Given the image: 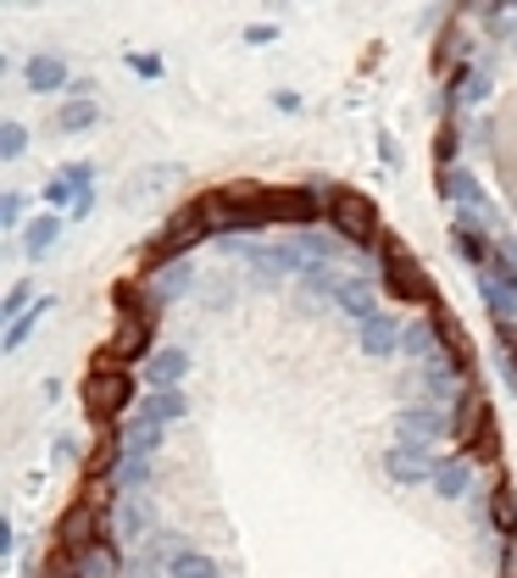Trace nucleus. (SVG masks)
<instances>
[{
  "label": "nucleus",
  "instance_id": "nucleus-45",
  "mask_svg": "<svg viewBox=\"0 0 517 578\" xmlns=\"http://www.w3.org/2000/svg\"><path fill=\"white\" fill-rule=\"evenodd\" d=\"M501 251H506V262L517 267V234H506V239H501Z\"/></svg>",
  "mask_w": 517,
  "mask_h": 578
},
{
  "label": "nucleus",
  "instance_id": "nucleus-6",
  "mask_svg": "<svg viewBox=\"0 0 517 578\" xmlns=\"http://www.w3.org/2000/svg\"><path fill=\"white\" fill-rule=\"evenodd\" d=\"M328 206L317 201V189L312 184H290V189H267V217H273V228H312L317 217H323Z\"/></svg>",
  "mask_w": 517,
  "mask_h": 578
},
{
  "label": "nucleus",
  "instance_id": "nucleus-39",
  "mask_svg": "<svg viewBox=\"0 0 517 578\" xmlns=\"http://www.w3.org/2000/svg\"><path fill=\"white\" fill-rule=\"evenodd\" d=\"M45 201H51V206H78V189H73V184L56 173L51 184H45Z\"/></svg>",
  "mask_w": 517,
  "mask_h": 578
},
{
  "label": "nucleus",
  "instance_id": "nucleus-29",
  "mask_svg": "<svg viewBox=\"0 0 517 578\" xmlns=\"http://www.w3.org/2000/svg\"><path fill=\"white\" fill-rule=\"evenodd\" d=\"M401 351H406V356H423V362H434V356H440V328H434V323H417V328H406Z\"/></svg>",
  "mask_w": 517,
  "mask_h": 578
},
{
  "label": "nucleus",
  "instance_id": "nucleus-46",
  "mask_svg": "<svg viewBox=\"0 0 517 578\" xmlns=\"http://www.w3.org/2000/svg\"><path fill=\"white\" fill-rule=\"evenodd\" d=\"M506 7H512V17H517V0H506Z\"/></svg>",
  "mask_w": 517,
  "mask_h": 578
},
{
  "label": "nucleus",
  "instance_id": "nucleus-19",
  "mask_svg": "<svg viewBox=\"0 0 517 578\" xmlns=\"http://www.w3.org/2000/svg\"><path fill=\"white\" fill-rule=\"evenodd\" d=\"M467 485H474V462H467V456H445V462L434 467V495L462 501V495H467Z\"/></svg>",
  "mask_w": 517,
  "mask_h": 578
},
{
  "label": "nucleus",
  "instance_id": "nucleus-35",
  "mask_svg": "<svg viewBox=\"0 0 517 578\" xmlns=\"http://www.w3.org/2000/svg\"><path fill=\"white\" fill-rule=\"evenodd\" d=\"M123 528H128V535H146V523H151V512H146V501H134V495H123Z\"/></svg>",
  "mask_w": 517,
  "mask_h": 578
},
{
  "label": "nucleus",
  "instance_id": "nucleus-3",
  "mask_svg": "<svg viewBox=\"0 0 517 578\" xmlns=\"http://www.w3.org/2000/svg\"><path fill=\"white\" fill-rule=\"evenodd\" d=\"M328 223H335V234L345 239V246H356V251H379L384 246L379 206H373L362 189H335V196H328Z\"/></svg>",
  "mask_w": 517,
  "mask_h": 578
},
{
  "label": "nucleus",
  "instance_id": "nucleus-5",
  "mask_svg": "<svg viewBox=\"0 0 517 578\" xmlns=\"http://www.w3.org/2000/svg\"><path fill=\"white\" fill-rule=\"evenodd\" d=\"M123 406H139V401H134V378L117 373V367H89V373H84V412L106 423V417H117Z\"/></svg>",
  "mask_w": 517,
  "mask_h": 578
},
{
  "label": "nucleus",
  "instance_id": "nucleus-41",
  "mask_svg": "<svg viewBox=\"0 0 517 578\" xmlns=\"http://www.w3.org/2000/svg\"><path fill=\"white\" fill-rule=\"evenodd\" d=\"M123 62H128V67H134L139 78H162V62H156V56H139V51H128Z\"/></svg>",
  "mask_w": 517,
  "mask_h": 578
},
{
  "label": "nucleus",
  "instance_id": "nucleus-26",
  "mask_svg": "<svg viewBox=\"0 0 517 578\" xmlns=\"http://www.w3.org/2000/svg\"><path fill=\"white\" fill-rule=\"evenodd\" d=\"M479 296H484V306H490L495 323H512L517 317V296H512V289H501L490 273H479Z\"/></svg>",
  "mask_w": 517,
  "mask_h": 578
},
{
  "label": "nucleus",
  "instance_id": "nucleus-11",
  "mask_svg": "<svg viewBox=\"0 0 517 578\" xmlns=\"http://www.w3.org/2000/svg\"><path fill=\"white\" fill-rule=\"evenodd\" d=\"M67 562H73V578H123V551L112 540L78 545V551H67Z\"/></svg>",
  "mask_w": 517,
  "mask_h": 578
},
{
  "label": "nucleus",
  "instance_id": "nucleus-40",
  "mask_svg": "<svg viewBox=\"0 0 517 578\" xmlns=\"http://www.w3.org/2000/svg\"><path fill=\"white\" fill-rule=\"evenodd\" d=\"M0 228H23V196L0 201Z\"/></svg>",
  "mask_w": 517,
  "mask_h": 578
},
{
  "label": "nucleus",
  "instance_id": "nucleus-32",
  "mask_svg": "<svg viewBox=\"0 0 517 578\" xmlns=\"http://www.w3.org/2000/svg\"><path fill=\"white\" fill-rule=\"evenodd\" d=\"M28 151V134H23V123H0V162H17Z\"/></svg>",
  "mask_w": 517,
  "mask_h": 578
},
{
  "label": "nucleus",
  "instance_id": "nucleus-14",
  "mask_svg": "<svg viewBox=\"0 0 517 578\" xmlns=\"http://www.w3.org/2000/svg\"><path fill=\"white\" fill-rule=\"evenodd\" d=\"M62 228H67V217H62V212H39V217L23 228V256H28V262H39L45 251H56Z\"/></svg>",
  "mask_w": 517,
  "mask_h": 578
},
{
  "label": "nucleus",
  "instance_id": "nucleus-2",
  "mask_svg": "<svg viewBox=\"0 0 517 578\" xmlns=\"http://www.w3.org/2000/svg\"><path fill=\"white\" fill-rule=\"evenodd\" d=\"M379 289H390V296L401 301V306H434L440 301V289H434V278L417 267V256L401 246L395 234H384V246H379Z\"/></svg>",
  "mask_w": 517,
  "mask_h": 578
},
{
  "label": "nucleus",
  "instance_id": "nucleus-28",
  "mask_svg": "<svg viewBox=\"0 0 517 578\" xmlns=\"http://www.w3.org/2000/svg\"><path fill=\"white\" fill-rule=\"evenodd\" d=\"M340 284H345V278L335 273V262H306V267H301V289H306V296H335Z\"/></svg>",
  "mask_w": 517,
  "mask_h": 578
},
{
  "label": "nucleus",
  "instance_id": "nucleus-4",
  "mask_svg": "<svg viewBox=\"0 0 517 578\" xmlns=\"http://www.w3.org/2000/svg\"><path fill=\"white\" fill-rule=\"evenodd\" d=\"M212 234V223H206V212H201V201L196 206H184L162 234H156V246H151V267H173V262H184V256H190L196 246H201V239Z\"/></svg>",
  "mask_w": 517,
  "mask_h": 578
},
{
  "label": "nucleus",
  "instance_id": "nucleus-34",
  "mask_svg": "<svg viewBox=\"0 0 517 578\" xmlns=\"http://www.w3.org/2000/svg\"><path fill=\"white\" fill-rule=\"evenodd\" d=\"M495 340H501V367H506L512 384H517V323H501V328H495Z\"/></svg>",
  "mask_w": 517,
  "mask_h": 578
},
{
  "label": "nucleus",
  "instance_id": "nucleus-44",
  "mask_svg": "<svg viewBox=\"0 0 517 578\" xmlns=\"http://www.w3.org/2000/svg\"><path fill=\"white\" fill-rule=\"evenodd\" d=\"M501 578H517V545H506V556H501Z\"/></svg>",
  "mask_w": 517,
  "mask_h": 578
},
{
  "label": "nucleus",
  "instance_id": "nucleus-18",
  "mask_svg": "<svg viewBox=\"0 0 517 578\" xmlns=\"http://www.w3.org/2000/svg\"><path fill=\"white\" fill-rule=\"evenodd\" d=\"M490 428V406L479 401V395H467L462 401V412H456V423H451V440L462 445V451H474V440Z\"/></svg>",
  "mask_w": 517,
  "mask_h": 578
},
{
  "label": "nucleus",
  "instance_id": "nucleus-16",
  "mask_svg": "<svg viewBox=\"0 0 517 578\" xmlns=\"http://www.w3.org/2000/svg\"><path fill=\"white\" fill-rule=\"evenodd\" d=\"M23 78H28V89H34V95H56V89L67 84V62H62V56H51V51H39V56H28Z\"/></svg>",
  "mask_w": 517,
  "mask_h": 578
},
{
  "label": "nucleus",
  "instance_id": "nucleus-23",
  "mask_svg": "<svg viewBox=\"0 0 517 578\" xmlns=\"http://www.w3.org/2000/svg\"><path fill=\"white\" fill-rule=\"evenodd\" d=\"M96 117H101V106L89 101V95H67V101H62V112H56V128H62V134H84V128L96 123Z\"/></svg>",
  "mask_w": 517,
  "mask_h": 578
},
{
  "label": "nucleus",
  "instance_id": "nucleus-27",
  "mask_svg": "<svg viewBox=\"0 0 517 578\" xmlns=\"http://www.w3.org/2000/svg\"><path fill=\"white\" fill-rule=\"evenodd\" d=\"M167 578H217V562L201 551H173L167 556Z\"/></svg>",
  "mask_w": 517,
  "mask_h": 578
},
{
  "label": "nucleus",
  "instance_id": "nucleus-42",
  "mask_svg": "<svg viewBox=\"0 0 517 578\" xmlns=\"http://www.w3.org/2000/svg\"><path fill=\"white\" fill-rule=\"evenodd\" d=\"M434 156H440V173L456 162V128H451V123H445V134H440V144H434Z\"/></svg>",
  "mask_w": 517,
  "mask_h": 578
},
{
  "label": "nucleus",
  "instance_id": "nucleus-24",
  "mask_svg": "<svg viewBox=\"0 0 517 578\" xmlns=\"http://www.w3.org/2000/svg\"><path fill=\"white\" fill-rule=\"evenodd\" d=\"M490 517H495V535L506 540V545H517V495L501 485V490H490Z\"/></svg>",
  "mask_w": 517,
  "mask_h": 578
},
{
  "label": "nucleus",
  "instance_id": "nucleus-15",
  "mask_svg": "<svg viewBox=\"0 0 517 578\" xmlns=\"http://www.w3.org/2000/svg\"><path fill=\"white\" fill-rule=\"evenodd\" d=\"M184 373H190V356H184L178 345H167V351H156L146 362V384H151V390H178Z\"/></svg>",
  "mask_w": 517,
  "mask_h": 578
},
{
  "label": "nucleus",
  "instance_id": "nucleus-36",
  "mask_svg": "<svg viewBox=\"0 0 517 578\" xmlns=\"http://www.w3.org/2000/svg\"><path fill=\"white\" fill-rule=\"evenodd\" d=\"M62 178L78 189V196H96V167H89V162H67V167H62Z\"/></svg>",
  "mask_w": 517,
  "mask_h": 578
},
{
  "label": "nucleus",
  "instance_id": "nucleus-9",
  "mask_svg": "<svg viewBox=\"0 0 517 578\" xmlns=\"http://www.w3.org/2000/svg\"><path fill=\"white\" fill-rule=\"evenodd\" d=\"M384 467H390V478L395 485H434V456H429V445H417V440H395L390 451H384Z\"/></svg>",
  "mask_w": 517,
  "mask_h": 578
},
{
  "label": "nucleus",
  "instance_id": "nucleus-38",
  "mask_svg": "<svg viewBox=\"0 0 517 578\" xmlns=\"http://www.w3.org/2000/svg\"><path fill=\"white\" fill-rule=\"evenodd\" d=\"M484 95H490V73H484V67H474V73H467V78H462V89H456V101H484Z\"/></svg>",
  "mask_w": 517,
  "mask_h": 578
},
{
  "label": "nucleus",
  "instance_id": "nucleus-8",
  "mask_svg": "<svg viewBox=\"0 0 517 578\" xmlns=\"http://www.w3.org/2000/svg\"><path fill=\"white\" fill-rule=\"evenodd\" d=\"M451 406H434V401H417V406H401L395 428H401V440H417V445H434L451 434Z\"/></svg>",
  "mask_w": 517,
  "mask_h": 578
},
{
  "label": "nucleus",
  "instance_id": "nucleus-37",
  "mask_svg": "<svg viewBox=\"0 0 517 578\" xmlns=\"http://www.w3.org/2000/svg\"><path fill=\"white\" fill-rule=\"evenodd\" d=\"M484 273H490L501 289H512V296H517V267L506 262V251H501V246H495V256H490V267H484Z\"/></svg>",
  "mask_w": 517,
  "mask_h": 578
},
{
  "label": "nucleus",
  "instance_id": "nucleus-33",
  "mask_svg": "<svg viewBox=\"0 0 517 578\" xmlns=\"http://www.w3.org/2000/svg\"><path fill=\"white\" fill-rule=\"evenodd\" d=\"M184 289H190V267H184V262L162 267V284H156V296H162V301H173V296H184Z\"/></svg>",
  "mask_w": 517,
  "mask_h": 578
},
{
  "label": "nucleus",
  "instance_id": "nucleus-10",
  "mask_svg": "<svg viewBox=\"0 0 517 578\" xmlns=\"http://www.w3.org/2000/svg\"><path fill=\"white\" fill-rule=\"evenodd\" d=\"M423 390H429V401L434 406H451V401H467L474 390H467V367L456 362V356H434L429 367H423Z\"/></svg>",
  "mask_w": 517,
  "mask_h": 578
},
{
  "label": "nucleus",
  "instance_id": "nucleus-43",
  "mask_svg": "<svg viewBox=\"0 0 517 578\" xmlns=\"http://www.w3.org/2000/svg\"><path fill=\"white\" fill-rule=\"evenodd\" d=\"M245 39H251V45H267V39H278V28H273V23H251Z\"/></svg>",
  "mask_w": 517,
  "mask_h": 578
},
{
  "label": "nucleus",
  "instance_id": "nucleus-20",
  "mask_svg": "<svg viewBox=\"0 0 517 578\" xmlns=\"http://www.w3.org/2000/svg\"><path fill=\"white\" fill-rule=\"evenodd\" d=\"M373 296H379V284H373V278H345V284L335 289V301H340L356 323H367L373 312H379V306H373Z\"/></svg>",
  "mask_w": 517,
  "mask_h": 578
},
{
  "label": "nucleus",
  "instance_id": "nucleus-30",
  "mask_svg": "<svg viewBox=\"0 0 517 578\" xmlns=\"http://www.w3.org/2000/svg\"><path fill=\"white\" fill-rule=\"evenodd\" d=\"M45 312H51V296H45V301H39V306H34L28 317L7 323V340H0V345H7V356H12V351H23V340H28V334L39 328V317H45Z\"/></svg>",
  "mask_w": 517,
  "mask_h": 578
},
{
  "label": "nucleus",
  "instance_id": "nucleus-22",
  "mask_svg": "<svg viewBox=\"0 0 517 578\" xmlns=\"http://www.w3.org/2000/svg\"><path fill=\"white\" fill-rule=\"evenodd\" d=\"M434 328H440V351L451 345V356L462 367H474V340H467V328L456 323V312H434Z\"/></svg>",
  "mask_w": 517,
  "mask_h": 578
},
{
  "label": "nucleus",
  "instance_id": "nucleus-17",
  "mask_svg": "<svg viewBox=\"0 0 517 578\" xmlns=\"http://www.w3.org/2000/svg\"><path fill=\"white\" fill-rule=\"evenodd\" d=\"M440 196L462 201L467 212H484V206H490V201H484V189H479V178L467 173V167H445V173H440Z\"/></svg>",
  "mask_w": 517,
  "mask_h": 578
},
{
  "label": "nucleus",
  "instance_id": "nucleus-31",
  "mask_svg": "<svg viewBox=\"0 0 517 578\" xmlns=\"http://www.w3.org/2000/svg\"><path fill=\"white\" fill-rule=\"evenodd\" d=\"M34 306H39V301H34V284L17 278V284L7 289V301H0V317H12V323H17V317H28Z\"/></svg>",
  "mask_w": 517,
  "mask_h": 578
},
{
  "label": "nucleus",
  "instance_id": "nucleus-7",
  "mask_svg": "<svg viewBox=\"0 0 517 578\" xmlns=\"http://www.w3.org/2000/svg\"><path fill=\"white\" fill-rule=\"evenodd\" d=\"M151 323H156V317L128 312V317L117 323V334H112V345L96 356V367H117V373H128V362H139V356H146V345H151Z\"/></svg>",
  "mask_w": 517,
  "mask_h": 578
},
{
  "label": "nucleus",
  "instance_id": "nucleus-13",
  "mask_svg": "<svg viewBox=\"0 0 517 578\" xmlns=\"http://www.w3.org/2000/svg\"><path fill=\"white\" fill-rule=\"evenodd\" d=\"M356 340H362V351H367V356H395L406 334H401V317H390V312H373V317L362 323Z\"/></svg>",
  "mask_w": 517,
  "mask_h": 578
},
{
  "label": "nucleus",
  "instance_id": "nucleus-21",
  "mask_svg": "<svg viewBox=\"0 0 517 578\" xmlns=\"http://www.w3.org/2000/svg\"><path fill=\"white\" fill-rule=\"evenodd\" d=\"M184 406H190V401H184V390H151L146 401H139L134 406V417H146V423H173V417H184Z\"/></svg>",
  "mask_w": 517,
  "mask_h": 578
},
{
  "label": "nucleus",
  "instance_id": "nucleus-25",
  "mask_svg": "<svg viewBox=\"0 0 517 578\" xmlns=\"http://www.w3.org/2000/svg\"><path fill=\"white\" fill-rule=\"evenodd\" d=\"M123 451H128V456H151V451H162V428L146 423V417H134V423L123 428Z\"/></svg>",
  "mask_w": 517,
  "mask_h": 578
},
{
  "label": "nucleus",
  "instance_id": "nucleus-1",
  "mask_svg": "<svg viewBox=\"0 0 517 578\" xmlns=\"http://www.w3.org/2000/svg\"><path fill=\"white\" fill-rule=\"evenodd\" d=\"M201 212H206L212 228H228V234L273 228V217H267V189H262V184H228V189H212V196H201Z\"/></svg>",
  "mask_w": 517,
  "mask_h": 578
},
{
  "label": "nucleus",
  "instance_id": "nucleus-12",
  "mask_svg": "<svg viewBox=\"0 0 517 578\" xmlns=\"http://www.w3.org/2000/svg\"><path fill=\"white\" fill-rule=\"evenodd\" d=\"M56 540H62L67 551H78V545H96V540H106V535H101V512L89 506V495L67 506V517L56 523Z\"/></svg>",
  "mask_w": 517,
  "mask_h": 578
}]
</instances>
